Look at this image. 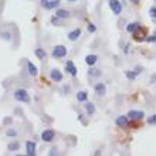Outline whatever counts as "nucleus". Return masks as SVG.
I'll return each instance as SVG.
<instances>
[{
	"instance_id": "nucleus-4",
	"label": "nucleus",
	"mask_w": 156,
	"mask_h": 156,
	"mask_svg": "<svg viewBox=\"0 0 156 156\" xmlns=\"http://www.w3.org/2000/svg\"><path fill=\"white\" fill-rule=\"evenodd\" d=\"M108 3H109V9L112 10V13H114L115 16H119L121 12H122V3H121L119 0H109Z\"/></svg>"
},
{
	"instance_id": "nucleus-3",
	"label": "nucleus",
	"mask_w": 156,
	"mask_h": 156,
	"mask_svg": "<svg viewBox=\"0 0 156 156\" xmlns=\"http://www.w3.org/2000/svg\"><path fill=\"white\" fill-rule=\"evenodd\" d=\"M53 57L54 58H64L67 55V48L64 47V45H61V44H58V45H55L53 48Z\"/></svg>"
},
{
	"instance_id": "nucleus-26",
	"label": "nucleus",
	"mask_w": 156,
	"mask_h": 156,
	"mask_svg": "<svg viewBox=\"0 0 156 156\" xmlns=\"http://www.w3.org/2000/svg\"><path fill=\"white\" fill-rule=\"evenodd\" d=\"M6 135L7 136H16L17 132L14 131V129H7V131H6Z\"/></svg>"
},
{
	"instance_id": "nucleus-24",
	"label": "nucleus",
	"mask_w": 156,
	"mask_h": 156,
	"mask_svg": "<svg viewBox=\"0 0 156 156\" xmlns=\"http://www.w3.org/2000/svg\"><path fill=\"white\" fill-rule=\"evenodd\" d=\"M87 30H88V33H95V31H97V27H95V24L90 23V24L87 26Z\"/></svg>"
},
{
	"instance_id": "nucleus-8",
	"label": "nucleus",
	"mask_w": 156,
	"mask_h": 156,
	"mask_svg": "<svg viewBox=\"0 0 156 156\" xmlns=\"http://www.w3.org/2000/svg\"><path fill=\"white\" fill-rule=\"evenodd\" d=\"M26 153L29 156L36 155V144H34L33 140H27L26 142Z\"/></svg>"
},
{
	"instance_id": "nucleus-7",
	"label": "nucleus",
	"mask_w": 156,
	"mask_h": 156,
	"mask_svg": "<svg viewBox=\"0 0 156 156\" xmlns=\"http://www.w3.org/2000/svg\"><path fill=\"white\" fill-rule=\"evenodd\" d=\"M66 71L67 73H68V74L70 75H73V77H75V75H77V67H75V64L73 61H70V60H68V61L66 62Z\"/></svg>"
},
{
	"instance_id": "nucleus-25",
	"label": "nucleus",
	"mask_w": 156,
	"mask_h": 156,
	"mask_svg": "<svg viewBox=\"0 0 156 156\" xmlns=\"http://www.w3.org/2000/svg\"><path fill=\"white\" fill-rule=\"evenodd\" d=\"M149 14L152 16V19H156V7H155V6H152V7H151V10H149Z\"/></svg>"
},
{
	"instance_id": "nucleus-27",
	"label": "nucleus",
	"mask_w": 156,
	"mask_h": 156,
	"mask_svg": "<svg viewBox=\"0 0 156 156\" xmlns=\"http://www.w3.org/2000/svg\"><path fill=\"white\" fill-rule=\"evenodd\" d=\"M148 122L149 123H155V125H156V115L149 116V118H148Z\"/></svg>"
},
{
	"instance_id": "nucleus-9",
	"label": "nucleus",
	"mask_w": 156,
	"mask_h": 156,
	"mask_svg": "<svg viewBox=\"0 0 156 156\" xmlns=\"http://www.w3.org/2000/svg\"><path fill=\"white\" fill-rule=\"evenodd\" d=\"M145 116V114L142 111H135V109H133V111H129L128 112V118L129 119H133V121H140V119L144 118Z\"/></svg>"
},
{
	"instance_id": "nucleus-21",
	"label": "nucleus",
	"mask_w": 156,
	"mask_h": 156,
	"mask_svg": "<svg viewBox=\"0 0 156 156\" xmlns=\"http://www.w3.org/2000/svg\"><path fill=\"white\" fill-rule=\"evenodd\" d=\"M125 75H126L128 80H131V81H132V80H135V78L138 77V73H135V71H129V70H128V71H125Z\"/></svg>"
},
{
	"instance_id": "nucleus-1",
	"label": "nucleus",
	"mask_w": 156,
	"mask_h": 156,
	"mask_svg": "<svg viewBox=\"0 0 156 156\" xmlns=\"http://www.w3.org/2000/svg\"><path fill=\"white\" fill-rule=\"evenodd\" d=\"M14 99L16 101H19V102H23V104H27L30 102V95L29 92L26 90H23V88H19V90L14 91Z\"/></svg>"
},
{
	"instance_id": "nucleus-28",
	"label": "nucleus",
	"mask_w": 156,
	"mask_h": 156,
	"mask_svg": "<svg viewBox=\"0 0 156 156\" xmlns=\"http://www.w3.org/2000/svg\"><path fill=\"white\" fill-rule=\"evenodd\" d=\"M146 41H149V43H153V41H156V36H152V37L146 38Z\"/></svg>"
},
{
	"instance_id": "nucleus-23",
	"label": "nucleus",
	"mask_w": 156,
	"mask_h": 156,
	"mask_svg": "<svg viewBox=\"0 0 156 156\" xmlns=\"http://www.w3.org/2000/svg\"><path fill=\"white\" fill-rule=\"evenodd\" d=\"M88 74H90V77H98V75L101 74V71H99V70H94V68H91Z\"/></svg>"
},
{
	"instance_id": "nucleus-18",
	"label": "nucleus",
	"mask_w": 156,
	"mask_h": 156,
	"mask_svg": "<svg viewBox=\"0 0 156 156\" xmlns=\"http://www.w3.org/2000/svg\"><path fill=\"white\" fill-rule=\"evenodd\" d=\"M34 54H36V57H37L38 60H44V58L47 57V53H45L43 48H40V47H37V48L34 50Z\"/></svg>"
},
{
	"instance_id": "nucleus-30",
	"label": "nucleus",
	"mask_w": 156,
	"mask_h": 156,
	"mask_svg": "<svg viewBox=\"0 0 156 156\" xmlns=\"http://www.w3.org/2000/svg\"><path fill=\"white\" fill-rule=\"evenodd\" d=\"M47 2H48V0H41V6H44V4L47 3Z\"/></svg>"
},
{
	"instance_id": "nucleus-13",
	"label": "nucleus",
	"mask_w": 156,
	"mask_h": 156,
	"mask_svg": "<svg viewBox=\"0 0 156 156\" xmlns=\"http://www.w3.org/2000/svg\"><path fill=\"white\" fill-rule=\"evenodd\" d=\"M55 17H58V19H68L70 17V12L66 10V9H58L55 12Z\"/></svg>"
},
{
	"instance_id": "nucleus-12",
	"label": "nucleus",
	"mask_w": 156,
	"mask_h": 156,
	"mask_svg": "<svg viewBox=\"0 0 156 156\" xmlns=\"http://www.w3.org/2000/svg\"><path fill=\"white\" fill-rule=\"evenodd\" d=\"M60 3H61L60 0H48V2L43 6V7H44L45 10H53V9L58 7V6H60Z\"/></svg>"
},
{
	"instance_id": "nucleus-19",
	"label": "nucleus",
	"mask_w": 156,
	"mask_h": 156,
	"mask_svg": "<svg viewBox=\"0 0 156 156\" xmlns=\"http://www.w3.org/2000/svg\"><path fill=\"white\" fill-rule=\"evenodd\" d=\"M85 111L88 115H94L95 114V105L92 102H87L85 104Z\"/></svg>"
},
{
	"instance_id": "nucleus-2",
	"label": "nucleus",
	"mask_w": 156,
	"mask_h": 156,
	"mask_svg": "<svg viewBox=\"0 0 156 156\" xmlns=\"http://www.w3.org/2000/svg\"><path fill=\"white\" fill-rule=\"evenodd\" d=\"M132 36H133V38H135L136 41H145L146 38H148V29L146 27H144V26H139L138 29L132 33Z\"/></svg>"
},
{
	"instance_id": "nucleus-20",
	"label": "nucleus",
	"mask_w": 156,
	"mask_h": 156,
	"mask_svg": "<svg viewBox=\"0 0 156 156\" xmlns=\"http://www.w3.org/2000/svg\"><path fill=\"white\" fill-rule=\"evenodd\" d=\"M138 27H139V24H138V23H129V24L126 26V31H128V33H133Z\"/></svg>"
},
{
	"instance_id": "nucleus-16",
	"label": "nucleus",
	"mask_w": 156,
	"mask_h": 156,
	"mask_svg": "<svg viewBox=\"0 0 156 156\" xmlns=\"http://www.w3.org/2000/svg\"><path fill=\"white\" fill-rule=\"evenodd\" d=\"M27 68H29V74L30 75H33V77H36V75L38 74V70H37V67L34 66L31 61L27 62Z\"/></svg>"
},
{
	"instance_id": "nucleus-22",
	"label": "nucleus",
	"mask_w": 156,
	"mask_h": 156,
	"mask_svg": "<svg viewBox=\"0 0 156 156\" xmlns=\"http://www.w3.org/2000/svg\"><path fill=\"white\" fill-rule=\"evenodd\" d=\"M19 148H20V145L17 144V142H13V144L9 145V151L10 152H16V151H19Z\"/></svg>"
},
{
	"instance_id": "nucleus-29",
	"label": "nucleus",
	"mask_w": 156,
	"mask_h": 156,
	"mask_svg": "<svg viewBox=\"0 0 156 156\" xmlns=\"http://www.w3.org/2000/svg\"><path fill=\"white\" fill-rule=\"evenodd\" d=\"M55 153H57V151H55V149H51V151H50V155H55Z\"/></svg>"
},
{
	"instance_id": "nucleus-31",
	"label": "nucleus",
	"mask_w": 156,
	"mask_h": 156,
	"mask_svg": "<svg viewBox=\"0 0 156 156\" xmlns=\"http://www.w3.org/2000/svg\"><path fill=\"white\" fill-rule=\"evenodd\" d=\"M68 2H77V0H68Z\"/></svg>"
},
{
	"instance_id": "nucleus-5",
	"label": "nucleus",
	"mask_w": 156,
	"mask_h": 156,
	"mask_svg": "<svg viewBox=\"0 0 156 156\" xmlns=\"http://www.w3.org/2000/svg\"><path fill=\"white\" fill-rule=\"evenodd\" d=\"M54 136H55V132H54L53 129H44V131L41 132V140H43V142H47V144L53 142Z\"/></svg>"
},
{
	"instance_id": "nucleus-11",
	"label": "nucleus",
	"mask_w": 156,
	"mask_h": 156,
	"mask_svg": "<svg viewBox=\"0 0 156 156\" xmlns=\"http://www.w3.org/2000/svg\"><path fill=\"white\" fill-rule=\"evenodd\" d=\"M128 122H129V118H128V115H119L118 118H116V121H115V123L118 125L119 128L126 126Z\"/></svg>"
},
{
	"instance_id": "nucleus-17",
	"label": "nucleus",
	"mask_w": 156,
	"mask_h": 156,
	"mask_svg": "<svg viewBox=\"0 0 156 156\" xmlns=\"http://www.w3.org/2000/svg\"><path fill=\"white\" fill-rule=\"evenodd\" d=\"M87 99H88V92H87V91H80L77 94L78 102H87Z\"/></svg>"
},
{
	"instance_id": "nucleus-14",
	"label": "nucleus",
	"mask_w": 156,
	"mask_h": 156,
	"mask_svg": "<svg viewBox=\"0 0 156 156\" xmlns=\"http://www.w3.org/2000/svg\"><path fill=\"white\" fill-rule=\"evenodd\" d=\"M81 36V29H74L73 31H70L68 33V38H70L71 41H75L78 40V37Z\"/></svg>"
},
{
	"instance_id": "nucleus-6",
	"label": "nucleus",
	"mask_w": 156,
	"mask_h": 156,
	"mask_svg": "<svg viewBox=\"0 0 156 156\" xmlns=\"http://www.w3.org/2000/svg\"><path fill=\"white\" fill-rule=\"evenodd\" d=\"M94 91H95V95H98V97H104V95L107 94V87H105L104 82H98V84H95Z\"/></svg>"
},
{
	"instance_id": "nucleus-10",
	"label": "nucleus",
	"mask_w": 156,
	"mask_h": 156,
	"mask_svg": "<svg viewBox=\"0 0 156 156\" xmlns=\"http://www.w3.org/2000/svg\"><path fill=\"white\" fill-rule=\"evenodd\" d=\"M50 78L55 82H61L62 81V74L60 70H51L50 71Z\"/></svg>"
},
{
	"instance_id": "nucleus-15",
	"label": "nucleus",
	"mask_w": 156,
	"mask_h": 156,
	"mask_svg": "<svg viewBox=\"0 0 156 156\" xmlns=\"http://www.w3.org/2000/svg\"><path fill=\"white\" fill-rule=\"evenodd\" d=\"M97 61H98V57H97V55H94V54H90V55H87V57H85V62L90 67L95 66V62H97Z\"/></svg>"
}]
</instances>
